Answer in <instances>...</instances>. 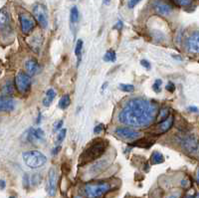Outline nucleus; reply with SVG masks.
<instances>
[{"instance_id":"nucleus-6","label":"nucleus","mask_w":199,"mask_h":198,"mask_svg":"<svg viewBox=\"0 0 199 198\" xmlns=\"http://www.w3.org/2000/svg\"><path fill=\"white\" fill-rule=\"evenodd\" d=\"M14 84L16 90L20 94H26L29 92L30 88H31V78L30 75L27 73L18 72L17 75L15 76Z\"/></svg>"},{"instance_id":"nucleus-7","label":"nucleus","mask_w":199,"mask_h":198,"mask_svg":"<svg viewBox=\"0 0 199 198\" xmlns=\"http://www.w3.org/2000/svg\"><path fill=\"white\" fill-rule=\"evenodd\" d=\"M33 15L36 21L42 28H47L48 26V13L47 8L43 4H36L33 7Z\"/></svg>"},{"instance_id":"nucleus-18","label":"nucleus","mask_w":199,"mask_h":198,"mask_svg":"<svg viewBox=\"0 0 199 198\" xmlns=\"http://www.w3.org/2000/svg\"><path fill=\"white\" fill-rule=\"evenodd\" d=\"M14 90H15V87H14L13 82H12V81L8 80V81L5 82V84L3 85V87H2V96L9 97V96L13 95Z\"/></svg>"},{"instance_id":"nucleus-33","label":"nucleus","mask_w":199,"mask_h":198,"mask_svg":"<svg viewBox=\"0 0 199 198\" xmlns=\"http://www.w3.org/2000/svg\"><path fill=\"white\" fill-rule=\"evenodd\" d=\"M63 124H64L63 120H58L57 123H55V124H54V130L57 131V130H59L62 129Z\"/></svg>"},{"instance_id":"nucleus-42","label":"nucleus","mask_w":199,"mask_h":198,"mask_svg":"<svg viewBox=\"0 0 199 198\" xmlns=\"http://www.w3.org/2000/svg\"><path fill=\"white\" fill-rule=\"evenodd\" d=\"M196 178H197V181H198V183H199V166H198L197 172H196Z\"/></svg>"},{"instance_id":"nucleus-21","label":"nucleus","mask_w":199,"mask_h":198,"mask_svg":"<svg viewBox=\"0 0 199 198\" xmlns=\"http://www.w3.org/2000/svg\"><path fill=\"white\" fill-rule=\"evenodd\" d=\"M164 161V156L162 155L161 152L159 151H154L152 152L150 156V163L151 164H160Z\"/></svg>"},{"instance_id":"nucleus-45","label":"nucleus","mask_w":199,"mask_h":198,"mask_svg":"<svg viewBox=\"0 0 199 198\" xmlns=\"http://www.w3.org/2000/svg\"><path fill=\"white\" fill-rule=\"evenodd\" d=\"M9 198H15V197H14V196H10Z\"/></svg>"},{"instance_id":"nucleus-8","label":"nucleus","mask_w":199,"mask_h":198,"mask_svg":"<svg viewBox=\"0 0 199 198\" xmlns=\"http://www.w3.org/2000/svg\"><path fill=\"white\" fill-rule=\"evenodd\" d=\"M19 21L20 26H21V31L24 34H28L34 29L36 22H35L34 18L27 12H23L19 15Z\"/></svg>"},{"instance_id":"nucleus-22","label":"nucleus","mask_w":199,"mask_h":198,"mask_svg":"<svg viewBox=\"0 0 199 198\" xmlns=\"http://www.w3.org/2000/svg\"><path fill=\"white\" fill-rule=\"evenodd\" d=\"M71 104V99L69 95H65L59 101V108L61 110H66L69 108V106Z\"/></svg>"},{"instance_id":"nucleus-32","label":"nucleus","mask_w":199,"mask_h":198,"mask_svg":"<svg viewBox=\"0 0 199 198\" xmlns=\"http://www.w3.org/2000/svg\"><path fill=\"white\" fill-rule=\"evenodd\" d=\"M140 1H141V0H129V1H127V6H129V8L132 9L135 6V5H137Z\"/></svg>"},{"instance_id":"nucleus-5","label":"nucleus","mask_w":199,"mask_h":198,"mask_svg":"<svg viewBox=\"0 0 199 198\" xmlns=\"http://www.w3.org/2000/svg\"><path fill=\"white\" fill-rule=\"evenodd\" d=\"M181 146L186 153L191 156H199V139L195 135H185L181 139Z\"/></svg>"},{"instance_id":"nucleus-30","label":"nucleus","mask_w":199,"mask_h":198,"mask_svg":"<svg viewBox=\"0 0 199 198\" xmlns=\"http://www.w3.org/2000/svg\"><path fill=\"white\" fill-rule=\"evenodd\" d=\"M173 1H175V3L177 5H179V6H182V7H187V6H189V5H191V3H192V0H173Z\"/></svg>"},{"instance_id":"nucleus-25","label":"nucleus","mask_w":199,"mask_h":198,"mask_svg":"<svg viewBox=\"0 0 199 198\" xmlns=\"http://www.w3.org/2000/svg\"><path fill=\"white\" fill-rule=\"evenodd\" d=\"M116 59V55L114 50H109L104 56V60L106 62H115Z\"/></svg>"},{"instance_id":"nucleus-34","label":"nucleus","mask_w":199,"mask_h":198,"mask_svg":"<svg viewBox=\"0 0 199 198\" xmlns=\"http://www.w3.org/2000/svg\"><path fill=\"white\" fill-rule=\"evenodd\" d=\"M103 130H104V125H103V124H100V125H97L96 128L94 129V134H99Z\"/></svg>"},{"instance_id":"nucleus-40","label":"nucleus","mask_w":199,"mask_h":198,"mask_svg":"<svg viewBox=\"0 0 199 198\" xmlns=\"http://www.w3.org/2000/svg\"><path fill=\"white\" fill-rule=\"evenodd\" d=\"M60 149H61V146H60V145H57L55 148H53V150H52V154H53V155H57V154H58V152L60 151Z\"/></svg>"},{"instance_id":"nucleus-26","label":"nucleus","mask_w":199,"mask_h":198,"mask_svg":"<svg viewBox=\"0 0 199 198\" xmlns=\"http://www.w3.org/2000/svg\"><path fill=\"white\" fill-rule=\"evenodd\" d=\"M82 49H83V40L79 39L77 41V44H76V49H75V54L78 58L82 54Z\"/></svg>"},{"instance_id":"nucleus-35","label":"nucleus","mask_w":199,"mask_h":198,"mask_svg":"<svg viewBox=\"0 0 199 198\" xmlns=\"http://www.w3.org/2000/svg\"><path fill=\"white\" fill-rule=\"evenodd\" d=\"M166 90L168 91V92H170V93H173L174 92V90H175V86L173 83L169 82L167 85H166Z\"/></svg>"},{"instance_id":"nucleus-36","label":"nucleus","mask_w":199,"mask_h":198,"mask_svg":"<svg viewBox=\"0 0 199 198\" xmlns=\"http://www.w3.org/2000/svg\"><path fill=\"white\" fill-rule=\"evenodd\" d=\"M140 64H141V66L142 67H145V69H150V64L149 63V61H146V60H141L140 61Z\"/></svg>"},{"instance_id":"nucleus-13","label":"nucleus","mask_w":199,"mask_h":198,"mask_svg":"<svg viewBox=\"0 0 199 198\" xmlns=\"http://www.w3.org/2000/svg\"><path fill=\"white\" fill-rule=\"evenodd\" d=\"M0 28H1V32L8 33L11 31V21H10V16L7 11L4 9L1 10L0 13Z\"/></svg>"},{"instance_id":"nucleus-14","label":"nucleus","mask_w":199,"mask_h":198,"mask_svg":"<svg viewBox=\"0 0 199 198\" xmlns=\"http://www.w3.org/2000/svg\"><path fill=\"white\" fill-rule=\"evenodd\" d=\"M15 109V101L10 98V97H5L2 96L1 97V104H0V110L1 111H12Z\"/></svg>"},{"instance_id":"nucleus-9","label":"nucleus","mask_w":199,"mask_h":198,"mask_svg":"<svg viewBox=\"0 0 199 198\" xmlns=\"http://www.w3.org/2000/svg\"><path fill=\"white\" fill-rule=\"evenodd\" d=\"M57 183H58V173L57 170L55 168H51L48 173V182H47V190L49 196L53 197L56 194V190H57Z\"/></svg>"},{"instance_id":"nucleus-4","label":"nucleus","mask_w":199,"mask_h":198,"mask_svg":"<svg viewBox=\"0 0 199 198\" xmlns=\"http://www.w3.org/2000/svg\"><path fill=\"white\" fill-rule=\"evenodd\" d=\"M22 157L25 164L30 168H39V167L43 166L47 161L46 156L39 150L24 151L22 153Z\"/></svg>"},{"instance_id":"nucleus-15","label":"nucleus","mask_w":199,"mask_h":198,"mask_svg":"<svg viewBox=\"0 0 199 198\" xmlns=\"http://www.w3.org/2000/svg\"><path fill=\"white\" fill-rule=\"evenodd\" d=\"M45 139V134L42 129H37V130H29V134H28V139L31 143H34V140H38V141H43Z\"/></svg>"},{"instance_id":"nucleus-3","label":"nucleus","mask_w":199,"mask_h":198,"mask_svg":"<svg viewBox=\"0 0 199 198\" xmlns=\"http://www.w3.org/2000/svg\"><path fill=\"white\" fill-rule=\"evenodd\" d=\"M113 188V184L109 181L89 182L85 185L84 192L87 198H102Z\"/></svg>"},{"instance_id":"nucleus-1","label":"nucleus","mask_w":199,"mask_h":198,"mask_svg":"<svg viewBox=\"0 0 199 198\" xmlns=\"http://www.w3.org/2000/svg\"><path fill=\"white\" fill-rule=\"evenodd\" d=\"M157 108L152 101L135 98L130 100L122 106L119 120L130 126H147L155 120Z\"/></svg>"},{"instance_id":"nucleus-20","label":"nucleus","mask_w":199,"mask_h":198,"mask_svg":"<svg viewBox=\"0 0 199 198\" xmlns=\"http://www.w3.org/2000/svg\"><path fill=\"white\" fill-rule=\"evenodd\" d=\"M55 97H56V92L53 89H49L47 92H46L45 98L43 99V105L45 106H49L51 104H52Z\"/></svg>"},{"instance_id":"nucleus-37","label":"nucleus","mask_w":199,"mask_h":198,"mask_svg":"<svg viewBox=\"0 0 199 198\" xmlns=\"http://www.w3.org/2000/svg\"><path fill=\"white\" fill-rule=\"evenodd\" d=\"M184 198H199V192H194V193H188L185 195Z\"/></svg>"},{"instance_id":"nucleus-19","label":"nucleus","mask_w":199,"mask_h":198,"mask_svg":"<svg viewBox=\"0 0 199 198\" xmlns=\"http://www.w3.org/2000/svg\"><path fill=\"white\" fill-rule=\"evenodd\" d=\"M29 43H30V46H31V48L35 52H39L41 45H42V38L39 39V35H35V36L31 37Z\"/></svg>"},{"instance_id":"nucleus-44","label":"nucleus","mask_w":199,"mask_h":198,"mask_svg":"<svg viewBox=\"0 0 199 198\" xmlns=\"http://www.w3.org/2000/svg\"><path fill=\"white\" fill-rule=\"evenodd\" d=\"M103 1H104V3H105V4H107V5H108V4L110 3V1H111V0H103Z\"/></svg>"},{"instance_id":"nucleus-29","label":"nucleus","mask_w":199,"mask_h":198,"mask_svg":"<svg viewBox=\"0 0 199 198\" xmlns=\"http://www.w3.org/2000/svg\"><path fill=\"white\" fill-rule=\"evenodd\" d=\"M41 180H42V176H41L40 174L38 173H35L31 176V179H30V181H31V183L33 185H38L40 184Z\"/></svg>"},{"instance_id":"nucleus-28","label":"nucleus","mask_w":199,"mask_h":198,"mask_svg":"<svg viewBox=\"0 0 199 198\" xmlns=\"http://www.w3.org/2000/svg\"><path fill=\"white\" fill-rule=\"evenodd\" d=\"M120 89L121 91H124V92L130 93V92H132V91L135 90V87L132 85H130V84H121L120 85Z\"/></svg>"},{"instance_id":"nucleus-46","label":"nucleus","mask_w":199,"mask_h":198,"mask_svg":"<svg viewBox=\"0 0 199 198\" xmlns=\"http://www.w3.org/2000/svg\"><path fill=\"white\" fill-rule=\"evenodd\" d=\"M76 198H81V197H76Z\"/></svg>"},{"instance_id":"nucleus-24","label":"nucleus","mask_w":199,"mask_h":198,"mask_svg":"<svg viewBox=\"0 0 199 198\" xmlns=\"http://www.w3.org/2000/svg\"><path fill=\"white\" fill-rule=\"evenodd\" d=\"M168 118H169V110L164 108V109L160 110V111L159 113V116H157V121L161 123V121L167 120Z\"/></svg>"},{"instance_id":"nucleus-43","label":"nucleus","mask_w":199,"mask_h":198,"mask_svg":"<svg viewBox=\"0 0 199 198\" xmlns=\"http://www.w3.org/2000/svg\"><path fill=\"white\" fill-rule=\"evenodd\" d=\"M167 198H179V197H178V195H170V196H168Z\"/></svg>"},{"instance_id":"nucleus-38","label":"nucleus","mask_w":199,"mask_h":198,"mask_svg":"<svg viewBox=\"0 0 199 198\" xmlns=\"http://www.w3.org/2000/svg\"><path fill=\"white\" fill-rule=\"evenodd\" d=\"M122 26H124V24H122V22H121V21H118V22L116 23V25H115L114 28L116 29V30H119V31H120V30H121Z\"/></svg>"},{"instance_id":"nucleus-17","label":"nucleus","mask_w":199,"mask_h":198,"mask_svg":"<svg viewBox=\"0 0 199 198\" xmlns=\"http://www.w3.org/2000/svg\"><path fill=\"white\" fill-rule=\"evenodd\" d=\"M25 69H26V72L28 75L33 76L38 72L39 64L35 59H28L25 62Z\"/></svg>"},{"instance_id":"nucleus-11","label":"nucleus","mask_w":199,"mask_h":198,"mask_svg":"<svg viewBox=\"0 0 199 198\" xmlns=\"http://www.w3.org/2000/svg\"><path fill=\"white\" fill-rule=\"evenodd\" d=\"M152 7L154 11L161 16H168L172 12V6L170 4L164 2L163 0H154Z\"/></svg>"},{"instance_id":"nucleus-10","label":"nucleus","mask_w":199,"mask_h":198,"mask_svg":"<svg viewBox=\"0 0 199 198\" xmlns=\"http://www.w3.org/2000/svg\"><path fill=\"white\" fill-rule=\"evenodd\" d=\"M186 49L191 53L199 54V31L191 33L185 42Z\"/></svg>"},{"instance_id":"nucleus-31","label":"nucleus","mask_w":199,"mask_h":198,"mask_svg":"<svg viewBox=\"0 0 199 198\" xmlns=\"http://www.w3.org/2000/svg\"><path fill=\"white\" fill-rule=\"evenodd\" d=\"M162 85V81L161 80H156L154 84L152 85V89H154V91L155 93H159L160 92V87Z\"/></svg>"},{"instance_id":"nucleus-16","label":"nucleus","mask_w":199,"mask_h":198,"mask_svg":"<svg viewBox=\"0 0 199 198\" xmlns=\"http://www.w3.org/2000/svg\"><path fill=\"white\" fill-rule=\"evenodd\" d=\"M173 123H174V116H169L167 120L161 121L159 124V125L157 126V133L159 134H164L167 130H169L171 129V126L173 125Z\"/></svg>"},{"instance_id":"nucleus-23","label":"nucleus","mask_w":199,"mask_h":198,"mask_svg":"<svg viewBox=\"0 0 199 198\" xmlns=\"http://www.w3.org/2000/svg\"><path fill=\"white\" fill-rule=\"evenodd\" d=\"M70 20L73 24H76L79 21V10L78 8L74 6L71 9V13H70Z\"/></svg>"},{"instance_id":"nucleus-39","label":"nucleus","mask_w":199,"mask_h":198,"mask_svg":"<svg viewBox=\"0 0 199 198\" xmlns=\"http://www.w3.org/2000/svg\"><path fill=\"white\" fill-rule=\"evenodd\" d=\"M188 111H190V113H198V108H196V106H188V109H187Z\"/></svg>"},{"instance_id":"nucleus-2","label":"nucleus","mask_w":199,"mask_h":198,"mask_svg":"<svg viewBox=\"0 0 199 198\" xmlns=\"http://www.w3.org/2000/svg\"><path fill=\"white\" fill-rule=\"evenodd\" d=\"M109 143L104 139H98L94 144H92L90 146L84 150V152L80 155L79 158V164L85 165L87 163H90L92 161H95L99 157L103 155L107 148H108Z\"/></svg>"},{"instance_id":"nucleus-12","label":"nucleus","mask_w":199,"mask_h":198,"mask_svg":"<svg viewBox=\"0 0 199 198\" xmlns=\"http://www.w3.org/2000/svg\"><path fill=\"white\" fill-rule=\"evenodd\" d=\"M115 134L121 139H134L137 136H140V133L130 128H118L116 129Z\"/></svg>"},{"instance_id":"nucleus-27","label":"nucleus","mask_w":199,"mask_h":198,"mask_svg":"<svg viewBox=\"0 0 199 198\" xmlns=\"http://www.w3.org/2000/svg\"><path fill=\"white\" fill-rule=\"evenodd\" d=\"M66 134H67V130H66V129H63V130H60V133H59L58 135H57V139H56V141H57L58 145H59L61 143H63V140L65 139Z\"/></svg>"},{"instance_id":"nucleus-41","label":"nucleus","mask_w":199,"mask_h":198,"mask_svg":"<svg viewBox=\"0 0 199 198\" xmlns=\"http://www.w3.org/2000/svg\"><path fill=\"white\" fill-rule=\"evenodd\" d=\"M5 185H6V184H5V180H1V189H4L5 188Z\"/></svg>"}]
</instances>
